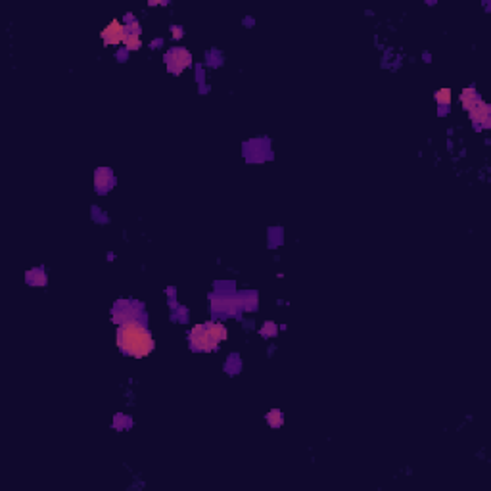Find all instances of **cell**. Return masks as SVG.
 Listing matches in <instances>:
<instances>
[{
	"mask_svg": "<svg viewBox=\"0 0 491 491\" xmlns=\"http://www.w3.org/2000/svg\"><path fill=\"white\" fill-rule=\"evenodd\" d=\"M480 100V94H478V90L468 87V89H465L461 92V104H463V108L465 110H468L470 106L474 104V102H478Z\"/></svg>",
	"mask_w": 491,
	"mask_h": 491,
	"instance_id": "52a82bcc",
	"label": "cell"
},
{
	"mask_svg": "<svg viewBox=\"0 0 491 491\" xmlns=\"http://www.w3.org/2000/svg\"><path fill=\"white\" fill-rule=\"evenodd\" d=\"M27 282L35 284V286H45L46 284V274L43 269H33L27 272Z\"/></svg>",
	"mask_w": 491,
	"mask_h": 491,
	"instance_id": "ba28073f",
	"label": "cell"
},
{
	"mask_svg": "<svg viewBox=\"0 0 491 491\" xmlns=\"http://www.w3.org/2000/svg\"><path fill=\"white\" fill-rule=\"evenodd\" d=\"M102 39H104V45H117V43H123L125 39V25L113 20L104 31H102Z\"/></svg>",
	"mask_w": 491,
	"mask_h": 491,
	"instance_id": "277c9868",
	"label": "cell"
},
{
	"mask_svg": "<svg viewBox=\"0 0 491 491\" xmlns=\"http://www.w3.org/2000/svg\"><path fill=\"white\" fill-rule=\"evenodd\" d=\"M436 100H438V104H442V106H449L451 104V90L449 89H442L436 92Z\"/></svg>",
	"mask_w": 491,
	"mask_h": 491,
	"instance_id": "7c38bea8",
	"label": "cell"
},
{
	"mask_svg": "<svg viewBox=\"0 0 491 491\" xmlns=\"http://www.w3.org/2000/svg\"><path fill=\"white\" fill-rule=\"evenodd\" d=\"M173 31H175V33H173V37H175V39H180V37H182V33H180V27H173Z\"/></svg>",
	"mask_w": 491,
	"mask_h": 491,
	"instance_id": "4fadbf2b",
	"label": "cell"
},
{
	"mask_svg": "<svg viewBox=\"0 0 491 491\" xmlns=\"http://www.w3.org/2000/svg\"><path fill=\"white\" fill-rule=\"evenodd\" d=\"M163 60L167 64V69L171 73H177V75L180 71H184L186 67L192 66V54L188 50H184V48H173V50L165 52Z\"/></svg>",
	"mask_w": 491,
	"mask_h": 491,
	"instance_id": "3957f363",
	"label": "cell"
},
{
	"mask_svg": "<svg viewBox=\"0 0 491 491\" xmlns=\"http://www.w3.org/2000/svg\"><path fill=\"white\" fill-rule=\"evenodd\" d=\"M123 45L127 46L129 50H138L142 43H140V35L138 33H131L125 29V39H123Z\"/></svg>",
	"mask_w": 491,
	"mask_h": 491,
	"instance_id": "9c48e42d",
	"label": "cell"
},
{
	"mask_svg": "<svg viewBox=\"0 0 491 491\" xmlns=\"http://www.w3.org/2000/svg\"><path fill=\"white\" fill-rule=\"evenodd\" d=\"M267 422L270 428H280L282 422H284V418H282V413L278 411V409H272V411H269L267 415Z\"/></svg>",
	"mask_w": 491,
	"mask_h": 491,
	"instance_id": "30bf717a",
	"label": "cell"
},
{
	"mask_svg": "<svg viewBox=\"0 0 491 491\" xmlns=\"http://www.w3.org/2000/svg\"><path fill=\"white\" fill-rule=\"evenodd\" d=\"M94 182H96V186L98 188H112L113 186V173L110 169H106V167H100V169H96V173H94Z\"/></svg>",
	"mask_w": 491,
	"mask_h": 491,
	"instance_id": "8992f818",
	"label": "cell"
},
{
	"mask_svg": "<svg viewBox=\"0 0 491 491\" xmlns=\"http://www.w3.org/2000/svg\"><path fill=\"white\" fill-rule=\"evenodd\" d=\"M117 347L133 357L142 359L154 351L156 342L142 324L129 320L117 328Z\"/></svg>",
	"mask_w": 491,
	"mask_h": 491,
	"instance_id": "6da1fadb",
	"label": "cell"
},
{
	"mask_svg": "<svg viewBox=\"0 0 491 491\" xmlns=\"http://www.w3.org/2000/svg\"><path fill=\"white\" fill-rule=\"evenodd\" d=\"M466 112L470 113V119L474 123H482V127H490V106L482 98L478 102H474Z\"/></svg>",
	"mask_w": 491,
	"mask_h": 491,
	"instance_id": "5b68a950",
	"label": "cell"
},
{
	"mask_svg": "<svg viewBox=\"0 0 491 491\" xmlns=\"http://www.w3.org/2000/svg\"><path fill=\"white\" fill-rule=\"evenodd\" d=\"M190 344H192V347H196V349H201V351H211V349H215L221 342L213 336L211 332V328H209V324L205 322V324H196L192 330H190Z\"/></svg>",
	"mask_w": 491,
	"mask_h": 491,
	"instance_id": "7a4b0ae2",
	"label": "cell"
},
{
	"mask_svg": "<svg viewBox=\"0 0 491 491\" xmlns=\"http://www.w3.org/2000/svg\"><path fill=\"white\" fill-rule=\"evenodd\" d=\"M207 324H209L211 332H213V336H215L219 342H223L224 338H226V328H224L221 322H207Z\"/></svg>",
	"mask_w": 491,
	"mask_h": 491,
	"instance_id": "8fae6325",
	"label": "cell"
}]
</instances>
